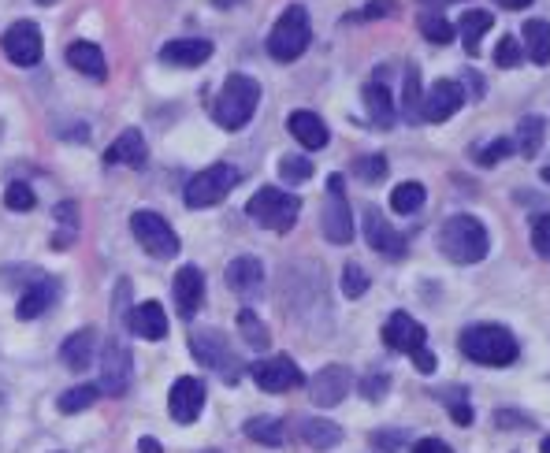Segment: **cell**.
I'll list each match as a JSON object with an SVG mask.
<instances>
[{
    "label": "cell",
    "mask_w": 550,
    "mask_h": 453,
    "mask_svg": "<svg viewBox=\"0 0 550 453\" xmlns=\"http://www.w3.org/2000/svg\"><path fill=\"white\" fill-rule=\"evenodd\" d=\"M394 12H398V4H394V0H372V4L361 8V19H391Z\"/></svg>",
    "instance_id": "obj_48"
},
{
    "label": "cell",
    "mask_w": 550,
    "mask_h": 453,
    "mask_svg": "<svg viewBox=\"0 0 550 453\" xmlns=\"http://www.w3.org/2000/svg\"><path fill=\"white\" fill-rule=\"evenodd\" d=\"M513 149H517V145H513V138H495V142H487L484 149L476 153V160H480L484 168H495L498 160H506V156H510Z\"/></svg>",
    "instance_id": "obj_43"
},
{
    "label": "cell",
    "mask_w": 550,
    "mask_h": 453,
    "mask_svg": "<svg viewBox=\"0 0 550 453\" xmlns=\"http://www.w3.org/2000/svg\"><path fill=\"white\" fill-rule=\"evenodd\" d=\"M246 435L253 442H261V446H283V439H287L283 420H275V416H253V420H246Z\"/></svg>",
    "instance_id": "obj_31"
},
{
    "label": "cell",
    "mask_w": 550,
    "mask_h": 453,
    "mask_svg": "<svg viewBox=\"0 0 550 453\" xmlns=\"http://www.w3.org/2000/svg\"><path fill=\"white\" fill-rule=\"evenodd\" d=\"M424 197H428V190H424L420 182H398L391 190V208L398 216H413V212L424 205Z\"/></svg>",
    "instance_id": "obj_32"
},
{
    "label": "cell",
    "mask_w": 550,
    "mask_h": 453,
    "mask_svg": "<svg viewBox=\"0 0 550 453\" xmlns=\"http://www.w3.org/2000/svg\"><path fill=\"white\" fill-rule=\"evenodd\" d=\"M413 364H417V372H424V376H432L435 368H439V361H435V353L428 350V346L413 353Z\"/></svg>",
    "instance_id": "obj_50"
},
{
    "label": "cell",
    "mask_w": 550,
    "mask_h": 453,
    "mask_svg": "<svg viewBox=\"0 0 550 453\" xmlns=\"http://www.w3.org/2000/svg\"><path fill=\"white\" fill-rule=\"evenodd\" d=\"M461 104H465V90H461V82H454V78H439L432 90L424 93L420 119H424V123H446L454 112H461Z\"/></svg>",
    "instance_id": "obj_13"
},
{
    "label": "cell",
    "mask_w": 550,
    "mask_h": 453,
    "mask_svg": "<svg viewBox=\"0 0 550 453\" xmlns=\"http://www.w3.org/2000/svg\"><path fill=\"white\" fill-rule=\"evenodd\" d=\"M302 442L309 450H335L342 442V428L339 424H331V420H320V416H309L302 420Z\"/></svg>",
    "instance_id": "obj_29"
},
{
    "label": "cell",
    "mask_w": 550,
    "mask_h": 453,
    "mask_svg": "<svg viewBox=\"0 0 550 453\" xmlns=\"http://www.w3.org/2000/svg\"><path fill=\"white\" fill-rule=\"evenodd\" d=\"M279 179L290 182V186L313 179V160H305V156H283V160H279Z\"/></svg>",
    "instance_id": "obj_38"
},
{
    "label": "cell",
    "mask_w": 550,
    "mask_h": 453,
    "mask_svg": "<svg viewBox=\"0 0 550 453\" xmlns=\"http://www.w3.org/2000/svg\"><path fill=\"white\" fill-rule=\"evenodd\" d=\"M131 234L138 238V246H142L149 257L171 260L175 253H179V234L171 231V223L164 220L160 212H149V208L134 212L131 216Z\"/></svg>",
    "instance_id": "obj_8"
},
{
    "label": "cell",
    "mask_w": 550,
    "mask_h": 453,
    "mask_svg": "<svg viewBox=\"0 0 550 453\" xmlns=\"http://www.w3.org/2000/svg\"><path fill=\"white\" fill-rule=\"evenodd\" d=\"M205 409V383L197 376H183L171 383L168 394V413L175 424H194L197 416Z\"/></svg>",
    "instance_id": "obj_14"
},
{
    "label": "cell",
    "mask_w": 550,
    "mask_h": 453,
    "mask_svg": "<svg viewBox=\"0 0 550 453\" xmlns=\"http://www.w3.org/2000/svg\"><path fill=\"white\" fill-rule=\"evenodd\" d=\"M420 104H424V93H420V71L417 67H409L406 86H402V116H406L409 123H424V119H420Z\"/></svg>",
    "instance_id": "obj_34"
},
{
    "label": "cell",
    "mask_w": 550,
    "mask_h": 453,
    "mask_svg": "<svg viewBox=\"0 0 550 453\" xmlns=\"http://www.w3.org/2000/svg\"><path fill=\"white\" fill-rule=\"evenodd\" d=\"M190 353H194V361L201 368H212L223 383H238V376H242V364H238V357L231 353V346H227V338L220 331H194L190 335Z\"/></svg>",
    "instance_id": "obj_7"
},
{
    "label": "cell",
    "mask_w": 550,
    "mask_h": 453,
    "mask_svg": "<svg viewBox=\"0 0 550 453\" xmlns=\"http://www.w3.org/2000/svg\"><path fill=\"white\" fill-rule=\"evenodd\" d=\"M417 26H420V34L432 41V45H450V41H454V26L446 23L439 12H420Z\"/></svg>",
    "instance_id": "obj_35"
},
{
    "label": "cell",
    "mask_w": 550,
    "mask_h": 453,
    "mask_svg": "<svg viewBox=\"0 0 550 453\" xmlns=\"http://www.w3.org/2000/svg\"><path fill=\"white\" fill-rule=\"evenodd\" d=\"M524 60V45L513 34H506V38H498V49H495V64L498 67H517Z\"/></svg>",
    "instance_id": "obj_42"
},
{
    "label": "cell",
    "mask_w": 550,
    "mask_h": 453,
    "mask_svg": "<svg viewBox=\"0 0 550 453\" xmlns=\"http://www.w3.org/2000/svg\"><path fill=\"white\" fill-rule=\"evenodd\" d=\"M67 64L82 71L86 78H108V64H105V52L97 49L93 41H75L67 45Z\"/></svg>",
    "instance_id": "obj_26"
},
{
    "label": "cell",
    "mask_w": 550,
    "mask_h": 453,
    "mask_svg": "<svg viewBox=\"0 0 550 453\" xmlns=\"http://www.w3.org/2000/svg\"><path fill=\"white\" fill-rule=\"evenodd\" d=\"M127 327H131V335L145 338V342H160V338L168 335V316L160 309V301H142L127 316Z\"/></svg>",
    "instance_id": "obj_21"
},
{
    "label": "cell",
    "mask_w": 550,
    "mask_h": 453,
    "mask_svg": "<svg viewBox=\"0 0 550 453\" xmlns=\"http://www.w3.org/2000/svg\"><path fill=\"white\" fill-rule=\"evenodd\" d=\"M287 130L294 134V142L305 145V149H324V145L331 142L328 123L316 116V112H309V108H302V112H290Z\"/></svg>",
    "instance_id": "obj_20"
},
{
    "label": "cell",
    "mask_w": 550,
    "mask_h": 453,
    "mask_svg": "<svg viewBox=\"0 0 550 453\" xmlns=\"http://www.w3.org/2000/svg\"><path fill=\"white\" fill-rule=\"evenodd\" d=\"M38 205V197L30 190L27 182H12L8 190H4V208H12V212H30V208Z\"/></svg>",
    "instance_id": "obj_39"
},
{
    "label": "cell",
    "mask_w": 550,
    "mask_h": 453,
    "mask_svg": "<svg viewBox=\"0 0 550 453\" xmlns=\"http://www.w3.org/2000/svg\"><path fill=\"white\" fill-rule=\"evenodd\" d=\"M131 368H134V357L131 350L119 342V338H105V346H101V383L97 390L108 394V398H119L123 390L131 387Z\"/></svg>",
    "instance_id": "obj_11"
},
{
    "label": "cell",
    "mask_w": 550,
    "mask_h": 453,
    "mask_svg": "<svg viewBox=\"0 0 550 453\" xmlns=\"http://www.w3.org/2000/svg\"><path fill=\"white\" fill-rule=\"evenodd\" d=\"M171 294H175V305L183 312V320H194L197 309L205 305V275L194 264H183L175 272V283H171Z\"/></svg>",
    "instance_id": "obj_18"
},
{
    "label": "cell",
    "mask_w": 550,
    "mask_h": 453,
    "mask_svg": "<svg viewBox=\"0 0 550 453\" xmlns=\"http://www.w3.org/2000/svg\"><path fill=\"white\" fill-rule=\"evenodd\" d=\"M495 26V15L491 12H480V8H472V12L461 15V45H465V52L469 56H480V38H484L487 30Z\"/></svg>",
    "instance_id": "obj_30"
},
{
    "label": "cell",
    "mask_w": 550,
    "mask_h": 453,
    "mask_svg": "<svg viewBox=\"0 0 550 453\" xmlns=\"http://www.w3.org/2000/svg\"><path fill=\"white\" fill-rule=\"evenodd\" d=\"M235 186H238V171L231 168V164H212V168L197 171L194 179L186 182L183 201L186 208H212L220 205Z\"/></svg>",
    "instance_id": "obj_6"
},
{
    "label": "cell",
    "mask_w": 550,
    "mask_h": 453,
    "mask_svg": "<svg viewBox=\"0 0 550 453\" xmlns=\"http://www.w3.org/2000/svg\"><path fill=\"white\" fill-rule=\"evenodd\" d=\"M97 398H101V390L97 387H75V390H64V394H60L56 409H60V413H82V409H90Z\"/></svg>",
    "instance_id": "obj_37"
},
{
    "label": "cell",
    "mask_w": 550,
    "mask_h": 453,
    "mask_svg": "<svg viewBox=\"0 0 550 453\" xmlns=\"http://www.w3.org/2000/svg\"><path fill=\"white\" fill-rule=\"evenodd\" d=\"M38 4H53V0H38Z\"/></svg>",
    "instance_id": "obj_56"
},
{
    "label": "cell",
    "mask_w": 550,
    "mask_h": 453,
    "mask_svg": "<svg viewBox=\"0 0 550 453\" xmlns=\"http://www.w3.org/2000/svg\"><path fill=\"white\" fill-rule=\"evenodd\" d=\"M320 227H324V238L331 246H346L354 238V212H350V201L342 194V175L328 179V197H324V208H320Z\"/></svg>",
    "instance_id": "obj_9"
},
{
    "label": "cell",
    "mask_w": 550,
    "mask_h": 453,
    "mask_svg": "<svg viewBox=\"0 0 550 453\" xmlns=\"http://www.w3.org/2000/svg\"><path fill=\"white\" fill-rule=\"evenodd\" d=\"M443 402L450 405V416H454V424L469 428V424H472V405H469V398H465V390H454V398H443Z\"/></svg>",
    "instance_id": "obj_45"
},
{
    "label": "cell",
    "mask_w": 550,
    "mask_h": 453,
    "mask_svg": "<svg viewBox=\"0 0 550 453\" xmlns=\"http://www.w3.org/2000/svg\"><path fill=\"white\" fill-rule=\"evenodd\" d=\"M209 453H220V450H209Z\"/></svg>",
    "instance_id": "obj_57"
},
{
    "label": "cell",
    "mask_w": 550,
    "mask_h": 453,
    "mask_svg": "<svg viewBox=\"0 0 550 453\" xmlns=\"http://www.w3.org/2000/svg\"><path fill=\"white\" fill-rule=\"evenodd\" d=\"M513 145H521L524 156H536L539 145H543V119H539V116H524L521 123H517V142H513Z\"/></svg>",
    "instance_id": "obj_36"
},
{
    "label": "cell",
    "mask_w": 550,
    "mask_h": 453,
    "mask_svg": "<svg viewBox=\"0 0 550 453\" xmlns=\"http://www.w3.org/2000/svg\"><path fill=\"white\" fill-rule=\"evenodd\" d=\"M521 38H524V56L532 60V64H550V23L543 19H528L521 26Z\"/></svg>",
    "instance_id": "obj_27"
},
{
    "label": "cell",
    "mask_w": 550,
    "mask_h": 453,
    "mask_svg": "<svg viewBox=\"0 0 550 453\" xmlns=\"http://www.w3.org/2000/svg\"><path fill=\"white\" fill-rule=\"evenodd\" d=\"M424 338H428V331L409 316V312H391L387 316V324H383V342H387V350L394 353H413L424 350Z\"/></svg>",
    "instance_id": "obj_16"
},
{
    "label": "cell",
    "mask_w": 550,
    "mask_h": 453,
    "mask_svg": "<svg viewBox=\"0 0 550 453\" xmlns=\"http://www.w3.org/2000/svg\"><path fill=\"white\" fill-rule=\"evenodd\" d=\"M461 353L476 364H491V368H502V364L517 361V338H513L510 327H498V324H472L461 331L458 338Z\"/></svg>",
    "instance_id": "obj_1"
},
{
    "label": "cell",
    "mask_w": 550,
    "mask_h": 453,
    "mask_svg": "<svg viewBox=\"0 0 550 453\" xmlns=\"http://www.w3.org/2000/svg\"><path fill=\"white\" fill-rule=\"evenodd\" d=\"M246 216L257 227L264 231H275V234H287L298 216H302V197L298 194H287V190H279V186H264L257 194L249 197L246 205Z\"/></svg>",
    "instance_id": "obj_4"
},
{
    "label": "cell",
    "mask_w": 550,
    "mask_h": 453,
    "mask_svg": "<svg viewBox=\"0 0 550 453\" xmlns=\"http://www.w3.org/2000/svg\"><path fill=\"white\" fill-rule=\"evenodd\" d=\"M368 442H372L376 450H398V446L406 442V435H402V431H376Z\"/></svg>",
    "instance_id": "obj_49"
},
{
    "label": "cell",
    "mask_w": 550,
    "mask_h": 453,
    "mask_svg": "<svg viewBox=\"0 0 550 453\" xmlns=\"http://www.w3.org/2000/svg\"><path fill=\"white\" fill-rule=\"evenodd\" d=\"M56 294H60V286H56L53 279H38V283H30L27 294H23L19 305H15V316H19V320H38L41 312L53 309Z\"/></svg>",
    "instance_id": "obj_25"
},
{
    "label": "cell",
    "mask_w": 550,
    "mask_h": 453,
    "mask_svg": "<svg viewBox=\"0 0 550 453\" xmlns=\"http://www.w3.org/2000/svg\"><path fill=\"white\" fill-rule=\"evenodd\" d=\"M212 56V41L205 38H175L160 49V60L171 67H197Z\"/></svg>",
    "instance_id": "obj_23"
},
{
    "label": "cell",
    "mask_w": 550,
    "mask_h": 453,
    "mask_svg": "<svg viewBox=\"0 0 550 453\" xmlns=\"http://www.w3.org/2000/svg\"><path fill=\"white\" fill-rule=\"evenodd\" d=\"M387 390H391V376H383V372H372V376H365V383H361V394H365L368 402H380Z\"/></svg>",
    "instance_id": "obj_46"
},
{
    "label": "cell",
    "mask_w": 550,
    "mask_h": 453,
    "mask_svg": "<svg viewBox=\"0 0 550 453\" xmlns=\"http://www.w3.org/2000/svg\"><path fill=\"white\" fill-rule=\"evenodd\" d=\"M238 331H242L246 346H253V350H268V342H272L268 327L261 324V316H257L253 309H242V312H238Z\"/></svg>",
    "instance_id": "obj_33"
},
{
    "label": "cell",
    "mask_w": 550,
    "mask_h": 453,
    "mask_svg": "<svg viewBox=\"0 0 550 453\" xmlns=\"http://www.w3.org/2000/svg\"><path fill=\"white\" fill-rule=\"evenodd\" d=\"M365 290H368L365 268H361V264H346V268H342V294H346V298H361Z\"/></svg>",
    "instance_id": "obj_41"
},
{
    "label": "cell",
    "mask_w": 550,
    "mask_h": 453,
    "mask_svg": "<svg viewBox=\"0 0 550 453\" xmlns=\"http://www.w3.org/2000/svg\"><path fill=\"white\" fill-rule=\"evenodd\" d=\"M439 249L446 253V260L454 264H480V260L491 253V238H487V227L476 216H450L439 231Z\"/></svg>",
    "instance_id": "obj_3"
},
{
    "label": "cell",
    "mask_w": 550,
    "mask_h": 453,
    "mask_svg": "<svg viewBox=\"0 0 550 453\" xmlns=\"http://www.w3.org/2000/svg\"><path fill=\"white\" fill-rule=\"evenodd\" d=\"M0 49L4 56L19 67H34L41 64V52H45V38H41L38 23H30V19H19L4 30V38H0Z\"/></svg>",
    "instance_id": "obj_12"
},
{
    "label": "cell",
    "mask_w": 550,
    "mask_h": 453,
    "mask_svg": "<svg viewBox=\"0 0 550 453\" xmlns=\"http://www.w3.org/2000/svg\"><path fill=\"white\" fill-rule=\"evenodd\" d=\"M249 376L261 390L268 394H287V390H298L305 387V376L298 361L287 357V353H275V357H264V361H253L249 364Z\"/></svg>",
    "instance_id": "obj_10"
},
{
    "label": "cell",
    "mask_w": 550,
    "mask_h": 453,
    "mask_svg": "<svg viewBox=\"0 0 550 453\" xmlns=\"http://www.w3.org/2000/svg\"><path fill=\"white\" fill-rule=\"evenodd\" d=\"M138 453H164V446H160L153 435H142V439H138Z\"/></svg>",
    "instance_id": "obj_52"
},
{
    "label": "cell",
    "mask_w": 550,
    "mask_h": 453,
    "mask_svg": "<svg viewBox=\"0 0 550 453\" xmlns=\"http://www.w3.org/2000/svg\"><path fill=\"white\" fill-rule=\"evenodd\" d=\"M261 104V82L249 75H227L223 90L212 101V119L223 130H242Z\"/></svg>",
    "instance_id": "obj_2"
},
{
    "label": "cell",
    "mask_w": 550,
    "mask_h": 453,
    "mask_svg": "<svg viewBox=\"0 0 550 453\" xmlns=\"http://www.w3.org/2000/svg\"><path fill=\"white\" fill-rule=\"evenodd\" d=\"M354 171H357V179H365V182H380V179H387V156H380V153L361 156V160L354 164Z\"/></svg>",
    "instance_id": "obj_40"
},
{
    "label": "cell",
    "mask_w": 550,
    "mask_h": 453,
    "mask_svg": "<svg viewBox=\"0 0 550 453\" xmlns=\"http://www.w3.org/2000/svg\"><path fill=\"white\" fill-rule=\"evenodd\" d=\"M495 424L506 431H517V428H532V416H521V413H510V409H498L495 413Z\"/></svg>",
    "instance_id": "obj_47"
},
{
    "label": "cell",
    "mask_w": 550,
    "mask_h": 453,
    "mask_svg": "<svg viewBox=\"0 0 550 453\" xmlns=\"http://www.w3.org/2000/svg\"><path fill=\"white\" fill-rule=\"evenodd\" d=\"M227 286L242 294V298H253V294H261L264 286V264L257 257H238L227 264Z\"/></svg>",
    "instance_id": "obj_24"
},
{
    "label": "cell",
    "mask_w": 550,
    "mask_h": 453,
    "mask_svg": "<svg viewBox=\"0 0 550 453\" xmlns=\"http://www.w3.org/2000/svg\"><path fill=\"white\" fill-rule=\"evenodd\" d=\"M543 182H547V186H550V168H543Z\"/></svg>",
    "instance_id": "obj_55"
},
{
    "label": "cell",
    "mask_w": 550,
    "mask_h": 453,
    "mask_svg": "<svg viewBox=\"0 0 550 453\" xmlns=\"http://www.w3.org/2000/svg\"><path fill=\"white\" fill-rule=\"evenodd\" d=\"M365 238H368V246L376 249L380 257L387 260H402L406 257V238L394 231L391 223L383 220V212L380 208H365Z\"/></svg>",
    "instance_id": "obj_17"
},
{
    "label": "cell",
    "mask_w": 550,
    "mask_h": 453,
    "mask_svg": "<svg viewBox=\"0 0 550 453\" xmlns=\"http://www.w3.org/2000/svg\"><path fill=\"white\" fill-rule=\"evenodd\" d=\"M365 112H368V119L376 123V127H394V101H391V90L383 86V82H368L365 86Z\"/></svg>",
    "instance_id": "obj_28"
},
{
    "label": "cell",
    "mask_w": 550,
    "mask_h": 453,
    "mask_svg": "<svg viewBox=\"0 0 550 453\" xmlns=\"http://www.w3.org/2000/svg\"><path fill=\"white\" fill-rule=\"evenodd\" d=\"M543 453H550V435H547V439H543Z\"/></svg>",
    "instance_id": "obj_54"
},
{
    "label": "cell",
    "mask_w": 550,
    "mask_h": 453,
    "mask_svg": "<svg viewBox=\"0 0 550 453\" xmlns=\"http://www.w3.org/2000/svg\"><path fill=\"white\" fill-rule=\"evenodd\" d=\"M313 41V23H309V12L302 4H290L287 12L275 19L272 34H268V56L279 60V64H290L298 60Z\"/></svg>",
    "instance_id": "obj_5"
},
{
    "label": "cell",
    "mask_w": 550,
    "mask_h": 453,
    "mask_svg": "<svg viewBox=\"0 0 550 453\" xmlns=\"http://www.w3.org/2000/svg\"><path fill=\"white\" fill-rule=\"evenodd\" d=\"M498 8H506V12H521V8H528L532 0H495Z\"/></svg>",
    "instance_id": "obj_53"
},
{
    "label": "cell",
    "mask_w": 550,
    "mask_h": 453,
    "mask_svg": "<svg viewBox=\"0 0 550 453\" xmlns=\"http://www.w3.org/2000/svg\"><path fill=\"white\" fill-rule=\"evenodd\" d=\"M145 160H149V149H145V138L142 130H123L116 142L105 149V164H127V168H145Z\"/></svg>",
    "instance_id": "obj_22"
},
{
    "label": "cell",
    "mask_w": 550,
    "mask_h": 453,
    "mask_svg": "<svg viewBox=\"0 0 550 453\" xmlns=\"http://www.w3.org/2000/svg\"><path fill=\"white\" fill-rule=\"evenodd\" d=\"M532 249H536L543 260H550V212H543V216L532 220Z\"/></svg>",
    "instance_id": "obj_44"
},
{
    "label": "cell",
    "mask_w": 550,
    "mask_h": 453,
    "mask_svg": "<svg viewBox=\"0 0 550 453\" xmlns=\"http://www.w3.org/2000/svg\"><path fill=\"white\" fill-rule=\"evenodd\" d=\"M350 368L346 364H328V368H320L313 379H309V398H313L320 409H331V405H339L346 394H350Z\"/></svg>",
    "instance_id": "obj_15"
},
{
    "label": "cell",
    "mask_w": 550,
    "mask_h": 453,
    "mask_svg": "<svg viewBox=\"0 0 550 453\" xmlns=\"http://www.w3.org/2000/svg\"><path fill=\"white\" fill-rule=\"evenodd\" d=\"M93 357H97V331L93 327H82L75 335H67L64 346H60V361L71 372H86L93 364Z\"/></svg>",
    "instance_id": "obj_19"
},
{
    "label": "cell",
    "mask_w": 550,
    "mask_h": 453,
    "mask_svg": "<svg viewBox=\"0 0 550 453\" xmlns=\"http://www.w3.org/2000/svg\"><path fill=\"white\" fill-rule=\"evenodd\" d=\"M413 453H454L443 439H417L413 442Z\"/></svg>",
    "instance_id": "obj_51"
}]
</instances>
